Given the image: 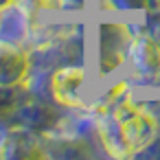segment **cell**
I'll return each instance as SVG.
<instances>
[{
  "instance_id": "cell-1",
  "label": "cell",
  "mask_w": 160,
  "mask_h": 160,
  "mask_svg": "<svg viewBox=\"0 0 160 160\" xmlns=\"http://www.w3.org/2000/svg\"><path fill=\"white\" fill-rule=\"evenodd\" d=\"M114 132H116L118 145L123 142L125 149L138 151L156 138L158 121L151 112L138 105H132V103H123L118 105L114 114Z\"/></svg>"
},
{
  "instance_id": "cell-2",
  "label": "cell",
  "mask_w": 160,
  "mask_h": 160,
  "mask_svg": "<svg viewBox=\"0 0 160 160\" xmlns=\"http://www.w3.org/2000/svg\"><path fill=\"white\" fill-rule=\"evenodd\" d=\"M86 81V72L81 68H75V66H68V68H59L55 75H53V94L59 103L64 105H79L81 103V86Z\"/></svg>"
}]
</instances>
